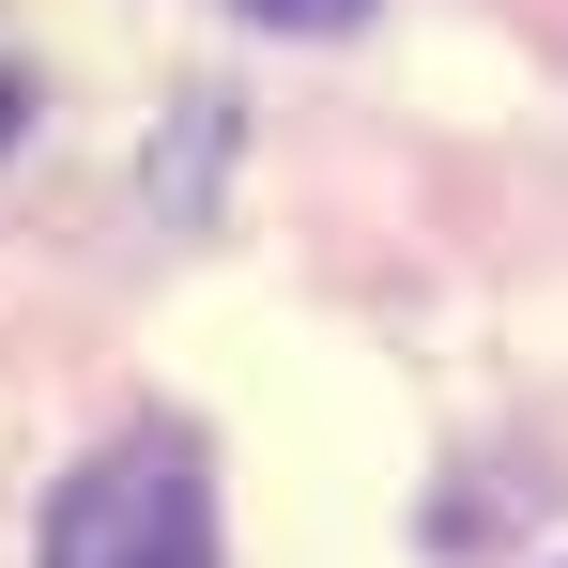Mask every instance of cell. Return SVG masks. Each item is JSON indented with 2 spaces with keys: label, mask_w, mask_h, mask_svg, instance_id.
<instances>
[{
  "label": "cell",
  "mask_w": 568,
  "mask_h": 568,
  "mask_svg": "<svg viewBox=\"0 0 568 568\" xmlns=\"http://www.w3.org/2000/svg\"><path fill=\"white\" fill-rule=\"evenodd\" d=\"M231 16H262V31H354L369 0H231Z\"/></svg>",
  "instance_id": "cell-2"
},
{
  "label": "cell",
  "mask_w": 568,
  "mask_h": 568,
  "mask_svg": "<svg viewBox=\"0 0 568 568\" xmlns=\"http://www.w3.org/2000/svg\"><path fill=\"white\" fill-rule=\"evenodd\" d=\"M47 568H215V491H200L185 430H123L62 476Z\"/></svg>",
  "instance_id": "cell-1"
}]
</instances>
